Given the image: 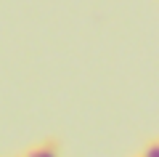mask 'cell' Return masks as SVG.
Masks as SVG:
<instances>
[{"label": "cell", "instance_id": "6da1fadb", "mask_svg": "<svg viewBox=\"0 0 159 157\" xmlns=\"http://www.w3.org/2000/svg\"><path fill=\"white\" fill-rule=\"evenodd\" d=\"M24 157H58V141L56 139H48V141H43V144L32 146Z\"/></svg>", "mask_w": 159, "mask_h": 157}, {"label": "cell", "instance_id": "7a4b0ae2", "mask_svg": "<svg viewBox=\"0 0 159 157\" xmlns=\"http://www.w3.org/2000/svg\"><path fill=\"white\" fill-rule=\"evenodd\" d=\"M141 157H159V139H151L146 146H143V155Z\"/></svg>", "mask_w": 159, "mask_h": 157}]
</instances>
